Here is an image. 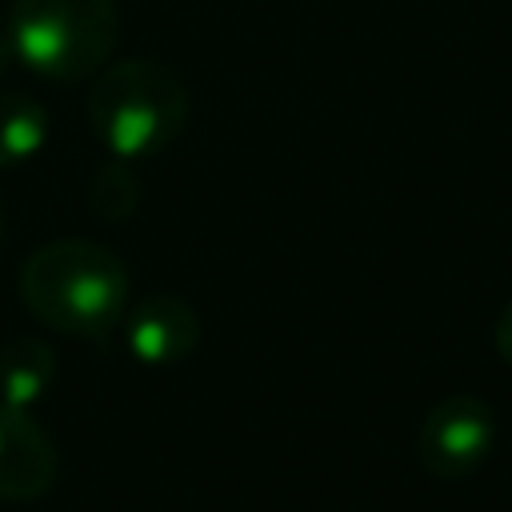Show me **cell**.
Returning <instances> with one entry per match:
<instances>
[{"label": "cell", "instance_id": "cell-1", "mask_svg": "<svg viewBox=\"0 0 512 512\" xmlns=\"http://www.w3.org/2000/svg\"><path fill=\"white\" fill-rule=\"evenodd\" d=\"M20 296L44 328L104 340L128 312V268L100 240L60 236L24 260Z\"/></svg>", "mask_w": 512, "mask_h": 512}, {"label": "cell", "instance_id": "cell-2", "mask_svg": "<svg viewBox=\"0 0 512 512\" xmlns=\"http://www.w3.org/2000/svg\"><path fill=\"white\" fill-rule=\"evenodd\" d=\"M188 120V88L160 60H116L88 88V124L116 160H148L164 152Z\"/></svg>", "mask_w": 512, "mask_h": 512}, {"label": "cell", "instance_id": "cell-3", "mask_svg": "<svg viewBox=\"0 0 512 512\" xmlns=\"http://www.w3.org/2000/svg\"><path fill=\"white\" fill-rule=\"evenodd\" d=\"M116 0H12L8 44L44 80L72 84L96 76L116 44Z\"/></svg>", "mask_w": 512, "mask_h": 512}, {"label": "cell", "instance_id": "cell-4", "mask_svg": "<svg viewBox=\"0 0 512 512\" xmlns=\"http://www.w3.org/2000/svg\"><path fill=\"white\" fill-rule=\"evenodd\" d=\"M496 452V412L476 392L436 400L416 432V456L436 480H468Z\"/></svg>", "mask_w": 512, "mask_h": 512}, {"label": "cell", "instance_id": "cell-5", "mask_svg": "<svg viewBox=\"0 0 512 512\" xmlns=\"http://www.w3.org/2000/svg\"><path fill=\"white\" fill-rule=\"evenodd\" d=\"M56 484V444L28 408L0 404V500L32 504Z\"/></svg>", "mask_w": 512, "mask_h": 512}, {"label": "cell", "instance_id": "cell-6", "mask_svg": "<svg viewBox=\"0 0 512 512\" xmlns=\"http://www.w3.org/2000/svg\"><path fill=\"white\" fill-rule=\"evenodd\" d=\"M124 316H128L124 344H128L132 360H140L148 368H172V364L188 360L200 344V316L180 296H168V292L144 296Z\"/></svg>", "mask_w": 512, "mask_h": 512}, {"label": "cell", "instance_id": "cell-7", "mask_svg": "<svg viewBox=\"0 0 512 512\" xmlns=\"http://www.w3.org/2000/svg\"><path fill=\"white\" fill-rule=\"evenodd\" d=\"M56 376V352L40 336H8L0 344V404L32 408Z\"/></svg>", "mask_w": 512, "mask_h": 512}, {"label": "cell", "instance_id": "cell-8", "mask_svg": "<svg viewBox=\"0 0 512 512\" xmlns=\"http://www.w3.org/2000/svg\"><path fill=\"white\" fill-rule=\"evenodd\" d=\"M48 112L28 92H0V168L32 160L48 144Z\"/></svg>", "mask_w": 512, "mask_h": 512}, {"label": "cell", "instance_id": "cell-9", "mask_svg": "<svg viewBox=\"0 0 512 512\" xmlns=\"http://www.w3.org/2000/svg\"><path fill=\"white\" fill-rule=\"evenodd\" d=\"M140 196H144V188H140L136 172L128 168V160H112V164L96 168L92 180H88V188H84V200H88L92 216H100L108 224L128 220L136 212Z\"/></svg>", "mask_w": 512, "mask_h": 512}, {"label": "cell", "instance_id": "cell-10", "mask_svg": "<svg viewBox=\"0 0 512 512\" xmlns=\"http://www.w3.org/2000/svg\"><path fill=\"white\" fill-rule=\"evenodd\" d=\"M492 348H496V356L504 364H512V300L500 308V316L492 324Z\"/></svg>", "mask_w": 512, "mask_h": 512}, {"label": "cell", "instance_id": "cell-11", "mask_svg": "<svg viewBox=\"0 0 512 512\" xmlns=\"http://www.w3.org/2000/svg\"><path fill=\"white\" fill-rule=\"evenodd\" d=\"M8 56H12V44H8V32H0V72L8 64Z\"/></svg>", "mask_w": 512, "mask_h": 512}, {"label": "cell", "instance_id": "cell-12", "mask_svg": "<svg viewBox=\"0 0 512 512\" xmlns=\"http://www.w3.org/2000/svg\"><path fill=\"white\" fill-rule=\"evenodd\" d=\"M0 236H4V216H0Z\"/></svg>", "mask_w": 512, "mask_h": 512}]
</instances>
